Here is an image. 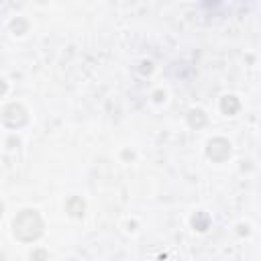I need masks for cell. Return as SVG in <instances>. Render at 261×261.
Returning <instances> with one entry per match:
<instances>
[{
	"instance_id": "1",
	"label": "cell",
	"mask_w": 261,
	"mask_h": 261,
	"mask_svg": "<svg viewBox=\"0 0 261 261\" xmlns=\"http://www.w3.org/2000/svg\"><path fill=\"white\" fill-rule=\"evenodd\" d=\"M12 230L14 237L22 243L37 241L43 234V218L37 210H20L12 222Z\"/></svg>"
},
{
	"instance_id": "2",
	"label": "cell",
	"mask_w": 261,
	"mask_h": 261,
	"mask_svg": "<svg viewBox=\"0 0 261 261\" xmlns=\"http://www.w3.org/2000/svg\"><path fill=\"white\" fill-rule=\"evenodd\" d=\"M27 120H29L27 110H24L20 104H16V102L8 104V106L2 110V122H4L6 126H10V128H20L22 124H27Z\"/></svg>"
},
{
	"instance_id": "3",
	"label": "cell",
	"mask_w": 261,
	"mask_h": 261,
	"mask_svg": "<svg viewBox=\"0 0 261 261\" xmlns=\"http://www.w3.org/2000/svg\"><path fill=\"white\" fill-rule=\"evenodd\" d=\"M206 155L214 161V163H222L230 157V143L222 137H216L212 141H208V147H206Z\"/></svg>"
},
{
	"instance_id": "4",
	"label": "cell",
	"mask_w": 261,
	"mask_h": 261,
	"mask_svg": "<svg viewBox=\"0 0 261 261\" xmlns=\"http://www.w3.org/2000/svg\"><path fill=\"white\" fill-rule=\"evenodd\" d=\"M188 124H190L192 128H202V126L206 124V114H204L200 108H192V110L188 112Z\"/></svg>"
},
{
	"instance_id": "5",
	"label": "cell",
	"mask_w": 261,
	"mask_h": 261,
	"mask_svg": "<svg viewBox=\"0 0 261 261\" xmlns=\"http://www.w3.org/2000/svg\"><path fill=\"white\" fill-rule=\"evenodd\" d=\"M220 108H222V112H224V114L232 116V114H237V112H239L241 104H239V100H237L234 96H224V98L220 100Z\"/></svg>"
},
{
	"instance_id": "6",
	"label": "cell",
	"mask_w": 261,
	"mask_h": 261,
	"mask_svg": "<svg viewBox=\"0 0 261 261\" xmlns=\"http://www.w3.org/2000/svg\"><path fill=\"white\" fill-rule=\"evenodd\" d=\"M84 210H86V204H84V200H82V198L73 196V198H69V200H67V212H69L71 216H82V214H84Z\"/></svg>"
},
{
	"instance_id": "7",
	"label": "cell",
	"mask_w": 261,
	"mask_h": 261,
	"mask_svg": "<svg viewBox=\"0 0 261 261\" xmlns=\"http://www.w3.org/2000/svg\"><path fill=\"white\" fill-rule=\"evenodd\" d=\"M208 224H210V218H208V214L206 212H196L194 216H192V226L196 228V230H206L208 228Z\"/></svg>"
},
{
	"instance_id": "8",
	"label": "cell",
	"mask_w": 261,
	"mask_h": 261,
	"mask_svg": "<svg viewBox=\"0 0 261 261\" xmlns=\"http://www.w3.org/2000/svg\"><path fill=\"white\" fill-rule=\"evenodd\" d=\"M4 92H6V82L0 77V94H4Z\"/></svg>"
},
{
	"instance_id": "9",
	"label": "cell",
	"mask_w": 261,
	"mask_h": 261,
	"mask_svg": "<svg viewBox=\"0 0 261 261\" xmlns=\"http://www.w3.org/2000/svg\"><path fill=\"white\" fill-rule=\"evenodd\" d=\"M2 212H4V204L0 202V216H2Z\"/></svg>"
}]
</instances>
